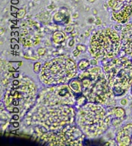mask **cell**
<instances>
[{
  "instance_id": "6da1fadb",
  "label": "cell",
  "mask_w": 132,
  "mask_h": 146,
  "mask_svg": "<svg viewBox=\"0 0 132 146\" xmlns=\"http://www.w3.org/2000/svg\"><path fill=\"white\" fill-rule=\"evenodd\" d=\"M110 87L117 95H121L132 83V62L127 58L114 59L104 66Z\"/></svg>"
},
{
  "instance_id": "7a4b0ae2",
  "label": "cell",
  "mask_w": 132,
  "mask_h": 146,
  "mask_svg": "<svg viewBox=\"0 0 132 146\" xmlns=\"http://www.w3.org/2000/svg\"><path fill=\"white\" fill-rule=\"evenodd\" d=\"M82 91L87 100L92 103L105 104L112 95L108 80L100 68H91L82 74Z\"/></svg>"
},
{
  "instance_id": "3957f363",
  "label": "cell",
  "mask_w": 132,
  "mask_h": 146,
  "mask_svg": "<svg viewBox=\"0 0 132 146\" xmlns=\"http://www.w3.org/2000/svg\"><path fill=\"white\" fill-rule=\"evenodd\" d=\"M77 66L74 61L66 57L54 59L43 66L40 78L48 85L65 84L75 76Z\"/></svg>"
},
{
  "instance_id": "277c9868",
  "label": "cell",
  "mask_w": 132,
  "mask_h": 146,
  "mask_svg": "<svg viewBox=\"0 0 132 146\" xmlns=\"http://www.w3.org/2000/svg\"><path fill=\"white\" fill-rule=\"evenodd\" d=\"M77 121L84 132L94 137L107 130L109 119L103 107L95 104H87L79 111Z\"/></svg>"
},
{
  "instance_id": "5b68a950",
  "label": "cell",
  "mask_w": 132,
  "mask_h": 146,
  "mask_svg": "<svg viewBox=\"0 0 132 146\" xmlns=\"http://www.w3.org/2000/svg\"><path fill=\"white\" fill-rule=\"evenodd\" d=\"M121 42V38L115 31L110 29H103L92 36L90 50L97 59H110L118 53Z\"/></svg>"
},
{
  "instance_id": "8992f818",
  "label": "cell",
  "mask_w": 132,
  "mask_h": 146,
  "mask_svg": "<svg viewBox=\"0 0 132 146\" xmlns=\"http://www.w3.org/2000/svg\"><path fill=\"white\" fill-rule=\"evenodd\" d=\"M5 96V104L10 112L25 111L32 104L35 89L29 82L15 80Z\"/></svg>"
},
{
  "instance_id": "52a82bcc",
  "label": "cell",
  "mask_w": 132,
  "mask_h": 146,
  "mask_svg": "<svg viewBox=\"0 0 132 146\" xmlns=\"http://www.w3.org/2000/svg\"><path fill=\"white\" fill-rule=\"evenodd\" d=\"M75 112L73 109L68 106H59L48 109L42 113H39L38 122L42 128L48 131L56 130L70 125L74 121Z\"/></svg>"
},
{
  "instance_id": "ba28073f",
  "label": "cell",
  "mask_w": 132,
  "mask_h": 146,
  "mask_svg": "<svg viewBox=\"0 0 132 146\" xmlns=\"http://www.w3.org/2000/svg\"><path fill=\"white\" fill-rule=\"evenodd\" d=\"M85 138L83 133L76 126H65L57 132L43 136L51 145H81Z\"/></svg>"
},
{
  "instance_id": "9c48e42d",
  "label": "cell",
  "mask_w": 132,
  "mask_h": 146,
  "mask_svg": "<svg viewBox=\"0 0 132 146\" xmlns=\"http://www.w3.org/2000/svg\"><path fill=\"white\" fill-rule=\"evenodd\" d=\"M114 18L119 23H124L132 15V0H109Z\"/></svg>"
},
{
  "instance_id": "30bf717a",
  "label": "cell",
  "mask_w": 132,
  "mask_h": 146,
  "mask_svg": "<svg viewBox=\"0 0 132 146\" xmlns=\"http://www.w3.org/2000/svg\"><path fill=\"white\" fill-rule=\"evenodd\" d=\"M73 101V96L70 90L66 86H59L52 90L45 98V103L50 105L71 104Z\"/></svg>"
},
{
  "instance_id": "8fae6325",
  "label": "cell",
  "mask_w": 132,
  "mask_h": 146,
  "mask_svg": "<svg viewBox=\"0 0 132 146\" xmlns=\"http://www.w3.org/2000/svg\"><path fill=\"white\" fill-rule=\"evenodd\" d=\"M121 42L125 52L132 56V23L127 25L122 31Z\"/></svg>"
},
{
  "instance_id": "7c38bea8",
  "label": "cell",
  "mask_w": 132,
  "mask_h": 146,
  "mask_svg": "<svg viewBox=\"0 0 132 146\" xmlns=\"http://www.w3.org/2000/svg\"><path fill=\"white\" fill-rule=\"evenodd\" d=\"M117 140L121 145H132V124L125 126L118 132Z\"/></svg>"
}]
</instances>
